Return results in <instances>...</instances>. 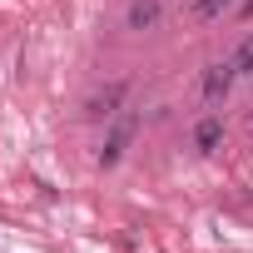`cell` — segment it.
I'll return each instance as SVG.
<instances>
[{
	"mask_svg": "<svg viewBox=\"0 0 253 253\" xmlns=\"http://www.w3.org/2000/svg\"><path fill=\"white\" fill-rule=\"evenodd\" d=\"M164 15V0H134L129 5V30H154Z\"/></svg>",
	"mask_w": 253,
	"mask_h": 253,
	"instance_id": "3957f363",
	"label": "cell"
},
{
	"mask_svg": "<svg viewBox=\"0 0 253 253\" xmlns=\"http://www.w3.org/2000/svg\"><path fill=\"white\" fill-rule=\"evenodd\" d=\"M218 139H223V124H218V119H204L199 129H194V144H199V149H213Z\"/></svg>",
	"mask_w": 253,
	"mask_h": 253,
	"instance_id": "5b68a950",
	"label": "cell"
},
{
	"mask_svg": "<svg viewBox=\"0 0 253 253\" xmlns=\"http://www.w3.org/2000/svg\"><path fill=\"white\" fill-rule=\"evenodd\" d=\"M243 15H253V0H248V5H243Z\"/></svg>",
	"mask_w": 253,
	"mask_h": 253,
	"instance_id": "ba28073f",
	"label": "cell"
},
{
	"mask_svg": "<svg viewBox=\"0 0 253 253\" xmlns=\"http://www.w3.org/2000/svg\"><path fill=\"white\" fill-rule=\"evenodd\" d=\"M119 99H124V84H109L104 94H94V99H89V114H114V104H119Z\"/></svg>",
	"mask_w": 253,
	"mask_h": 253,
	"instance_id": "277c9868",
	"label": "cell"
},
{
	"mask_svg": "<svg viewBox=\"0 0 253 253\" xmlns=\"http://www.w3.org/2000/svg\"><path fill=\"white\" fill-rule=\"evenodd\" d=\"M233 80H238V65H233V60L209 65V75H204V99H209V104H218V99L233 89Z\"/></svg>",
	"mask_w": 253,
	"mask_h": 253,
	"instance_id": "7a4b0ae2",
	"label": "cell"
},
{
	"mask_svg": "<svg viewBox=\"0 0 253 253\" xmlns=\"http://www.w3.org/2000/svg\"><path fill=\"white\" fill-rule=\"evenodd\" d=\"M228 5H233V0H194V10H189V15H194V20H218Z\"/></svg>",
	"mask_w": 253,
	"mask_h": 253,
	"instance_id": "8992f818",
	"label": "cell"
},
{
	"mask_svg": "<svg viewBox=\"0 0 253 253\" xmlns=\"http://www.w3.org/2000/svg\"><path fill=\"white\" fill-rule=\"evenodd\" d=\"M134 129H139V119H134V114H119V119L109 124V134H104V149H99V164H104V169H109V164H119V154L129 149Z\"/></svg>",
	"mask_w": 253,
	"mask_h": 253,
	"instance_id": "6da1fadb",
	"label": "cell"
},
{
	"mask_svg": "<svg viewBox=\"0 0 253 253\" xmlns=\"http://www.w3.org/2000/svg\"><path fill=\"white\" fill-rule=\"evenodd\" d=\"M233 65H238V75H253V35L243 40V50L233 55Z\"/></svg>",
	"mask_w": 253,
	"mask_h": 253,
	"instance_id": "52a82bcc",
	"label": "cell"
}]
</instances>
